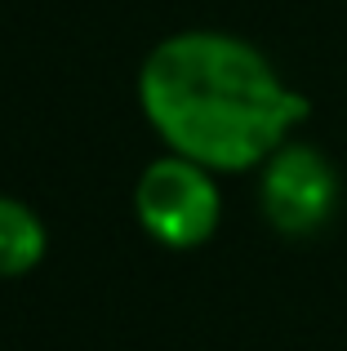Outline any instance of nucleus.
<instances>
[{"mask_svg": "<svg viewBox=\"0 0 347 351\" xmlns=\"http://www.w3.org/2000/svg\"><path fill=\"white\" fill-rule=\"evenodd\" d=\"M49 232L36 218L32 205L14 196H0V280H18L45 258Z\"/></svg>", "mask_w": 347, "mask_h": 351, "instance_id": "obj_4", "label": "nucleus"}, {"mask_svg": "<svg viewBox=\"0 0 347 351\" xmlns=\"http://www.w3.org/2000/svg\"><path fill=\"white\" fill-rule=\"evenodd\" d=\"M339 169L312 143H280L263 160L259 205L280 236H316L339 209Z\"/></svg>", "mask_w": 347, "mask_h": 351, "instance_id": "obj_3", "label": "nucleus"}, {"mask_svg": "<svg viewBox=\"0 0 347 351\" xmlns=\"http://www.w3.org/2000/svg\"><path fill=\"white\" fill-rule=\"evenodd\" d=\"M139 107L169 152L214 173L263 165L312 112L267 53L227 32L165 36L139 67Z\"/></svg>", "mask_w": 347, "mask_h": 351, "instance_id": "obj_1", "label": "nucleus"}, {"mask_svg": "<svg viewBox=\"0 0 347 351\" xmlns=\"http://www.w3.org/2000/svg\"><path fill=\"white\" fill-rule=\"evenodd\" d=\"M134 214L139 227L165 249H200L218 232L223 196H218L214 169L169 152L139 173L134 187Z\"/></svg>", "mask_w": 347, "mask_h": 351, "instance_id": "obj_2", "label": "nucleus"}]
</instances>
